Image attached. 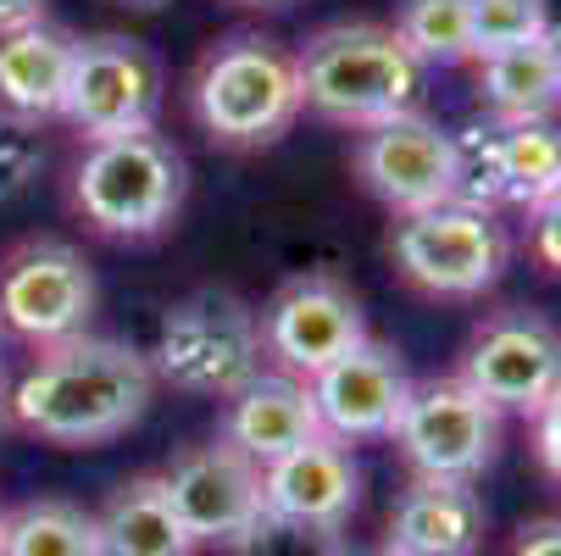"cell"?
I'll return each mask as SVG.
<instances>
[{"label": "cell", "mask_w": 561, "mask_h": 556, "mask_svg": "<svg viewBox=\"0 0 561 556\" xmlns=\"http://www.w3.org/2000/svg\"><path fill=\"white\" fill-rule=\"evenodd\" d=\"M561 184V123H501V190L506 206L528 212Z\"/></svg>", "instance_id": "22"}, {"label": "cell", "mask_w": 561, "mask_h": 556, "mask_svg": "<svg viewBox=\"0 0 561 556\" xmlns=\"http://www.w3.org/2000/svg\"><path fill=\"white\" fill-rule=\"evenodd\" d=\"M478 101L490 106L495 123H545L561 112V67L539 39L506 45L478 56Z\"/></svg>", "instance_id": "20"}, {"label": "cell", "mask_w": 561, "mask_h": 556, "mask_svg": "<svg viewBox=\"0 0 561 556\" xmlns=\"http://www.w3.org/2000/svg\"><path fill=\"white\" fill-rule=\"evenodd\" d=\"M184 195L190 162L156 128L90 139V150L72 168V206L106 240H156L184 212Z\"/></svg>", "instance_id": "4"}, {"label": "cell", "mask_w": 561, "mask_h": 556, "mask_svg": "<svg viewBox=\"0 0 561 556\" xmlns=\"http://www.w3.org/2000/svg\"><path fill=\"white\" fill-rule=\"evenodd\" d=\"M95 529H101V556H195V540L173 512L162 473H139V479L117 485Z\"/></svg>", "instance_id": "19"}, {"label": "cell", "mask_w": 561, "mask_h": 556, "mask_svg": "<svg viewBox=\"0 0 561 556\" xmlns=\"http://www.w3.org/2000/svg\"><path fill=\"white\" fill-rule=\"evenodd\" d=\"M39 123L7 117L0 112V206H12L18 195L34 190V179L45 173V145L34 134Z\"/></svg>", "instance_id": "27"}, {"label": "cell", "mask_w": 561, "mask_h": 556, "mask_svg": "<svg viewBox=\"0 0 561 556\" xmlns=\"http://www.w3.org/2000/svg\"><path fill=\"white\" fill-rule=\"evenodd\" d=\"M0 434H12V384L0 373Z\"/></svg>", "instance_id": "34"}, {"label": "cell", "mask_w": 561, "mask_h": 556, "mask_svg": "<svg viewBox=\"0 0 561 556\" xmlns=\"http://www.w3.org/2000/svg\"><path fill=\"white\" fill-rule=\"evenodd\" d=\"M400 45H407L423 67H461L472 61V23H467V0H394V23Z\"/></svg>", "instance_id": "23"}, {"label": "cell", "mask_w": 561, "mask_h": 556, "mask_svg": "<svg viewBox=\"0 0 561 556\" xmlns=\"http://www.w3.org/2000/svg\"><path fill=\"white\" fill-rule=\"evenodd\" d=\"M534 456H539V467L550 473V479L561 485V389L534 412Z\"/></svg>", "instance_id": "29"}, {"label": "cell", "mask_w": 561, "mask_h": 556, "mask_svg": "<svg viewBox=\"0 0 561 556\" xmlns=\"http://www.w3.org/2000/svg\"><path fill=\"white\" fill-rule=\"evenodd\" d=\"M0 556H101V529L72 501H23L0 523Z\"/></svg>", "instance_id": "21"}, {"label": "cell", "mask_w": 561, "mask_h": 556, "mask_svg": "<svg viewBox=\"0 0 561 556\" xmlns=\"http://www.w3.org/2000/svg\"><path fill=\"white\" fill-rule=\"evenodd\" d=\"M528 251L550 279H561V184L539 206H528Z\"/></svg>", "instance_id": "28"}, {"label": "cell", "mask_w": 561, "mask_h": 556, "mask_svg": "<svg viewBox=\"0 0 561 556\" xmlns=\"http://www.w3.org/2000/svg\"><path fill=\"white\" fill-rule=\"evenodd\" d=\"M101 306L95 268L67 240H23L0 257V334L23 340L34 351L61 345L72 334H90V317Z\"/></svg>", "instance_id": "8"}, {"label": "cell", "mask_w": 561, "mask_h": 556, "mask_svg": "<svg viewBox=\"0 0 561 556\" xmlns=\"http://www.w3.org/2000/svg\"><path fill=\"white\" fill-rule=\"evenodd\" d=\"M456 150V179H450V201L478 206V212H495L506 206L501 190V123H467L461 134H450Z\"/></svg>", "instance_id": "24"}, {"label": "cell", "mask_w": 561, "mask_h": 556, "mask_svg": "<svg viewBox=\"0 0 561 556\" xmlns=\"http://www.w3.org/2000/svg\"><path fill=\"white\" fill-rule=\"evenodd\" d=\"M34 18H45V0H0V29H18Z\"/></svg>", "instance_id": "31"}, {"label": "cell", "mask_w": 561, "mask_h": 556, "mask_svg": "<svg viewBox=\"0 0 561 556\" xmlns=\"http://www.w3.org/2000/svg\"><path fill=\"white\" fill-rule=\"evenodd\" d=\"M306 384H311L317 418H323V434L351 445V440H389L400 407H407L412 373H407V362H400L394 345L367 334L356 351L334 356L323 373H311Z\"/></svg>", "instance_id": "14"}, {"label": "cell", "mask_w": 561, "mask_h": 556, "mask_svg": "<svg viewBox=\"0 0 561 556\" xmlns=\"http://www.w3.org/2000/svg\"><path fill=\"white\" fill-rule=\"evenodd\" d=\"M262 501L278 518L317 523V529H345L362 507V467L340 440H311L278 462L262 467Z\"/></svg>", "instance_id": "15"}, {"label": "cell", "mask_w": 561, "mask_h": 556, "mask_svg": "<svg viewBox=\"0 0 561 556\" xmlns=\"http://www.w3.org/2000/svg\"><path fill=\"white\" fill-rule=\"evenodd\" d=\"M512 556H561V518H539L512 540Z\"/></svg>", "instance_id": "30"}, {"label": "cell", "mask_w": 561, "mask_h": 556, "mask_svg": "<svg viewBox=\"0 0 561 556\" xmlns=\"http://www.w3.org/2000/svg\"><path fill=\"white\" fill-rule=\"evenodd\" d=\"M0 523H7V507H0Z\"/></svg>", "instance_id": "38"}, {"label": "cell", "mask_w": 561, "mask_h": 556, "mask_svg": "<svg viewBox=\"0 0 561 556\" xmlns=\"http://www.w3.org/2000/svg\"><path fill=\"white\" fill-rule=\"evenodd\" d=\"M0 373H7V334H0Z\"/></svg>", "instance_id": "37"}, {"label": "cell", "mask_w": 561, "mask_h": 556, "mask_svg": "<svg viewBox=\"0 0 561 556\" xmlns=\"http://www.w3.org/2000/svg\"><path fill=\"white\" fill-rule=\"evenodd\" d=\"M190 112L211 145H228V150L278 145L306 112L295 50H284L267 34L217 39L190 72Z\"/></svg>", "instance_id": "3"}, {"label": "cell", "mask_w": 561, "mask_h": 556, "mask_svg": "<svg viewBox=\"0 0 561 556\" xmlns=\"http://www.w3.org/2000/svg\"><path fill=\"white\" fill-rule=\"evenodd\" d=\"M156 401V367L128 340L72 334L45 345L34 367L12 384V429L61 445L90 451L128 434Z\"/></svg>", "instance_id": "1"}, {"label": "cell", "mask_w": 561, "mask_h": 556, "mask_svg": "<svg viewBox=\"0 0 561 556\" xmlns=\"http://www.w3.org/2000/svg\"><path fill=\"white\" fill-rule=\"evenodd\" d=\"M351 556H400V551H389V545H373V551H351Z\"/></svg>", "instance_id": "36"}, {"label": "cell", "mask_w": 561, "mask_h": 556, "mask_svg": "<svg viewBox=\"0 0 561 556\" xmlns=\"http://www.w3.org/2000/svg\"><path fill=\"white\" fill-rule=\"evenodd\" d=\"M461 378L495 412L534 418L561 389V324L539 306H501L461 345Z\"/></svg>", "instance_id": "10"}, {"label": "cell", "mask_w": 561, "mask_h": 556, "mask_svg": "<svg viewBox=\"0 0 561 556\" xmlns=\"http://www.w3.org/2000/svg\"><path fill=\"white\" fill-rule=\"evenodd\" d=\"M501 418L506 412H495L461 373L412 378L407 407H400L389 440L400 445V462H407L417 479L478 485L501 456Z\"/></svg>", "instance_id": "7"}, {"label": "cell", "mask_w": 561, "mask_h": 556, "mask_svg": "<svg viewBox=\"0 0 561 556\" xmlns=\"http://www.w3.org/2000/svg\"><path fill=\"white\" fill-rule=\"evenodd\" d=\"M351 168H356L362 190L389 217L439 206V201H450V179H456L450 128H439L428 112H400V117L356 134Z\"/></svg>", "instance_id": "12"}, {"label": "cell", "mask_w": 561, "mask_h": 556, "mask_svg": "<svg viewBox=\"0 0 561 556\" xmlns=\"http://www.w3.org/2000/svg\"><path fill=\"white\" fill-rule=\"evenodd\" d=\"M484 501L456 479H412L389 507L383 545L400 556H478L484 545Z\"/></svg>", "instance_id": "17"}, {"label": "cell", "mask_w": 561, "mask_h": 556, "mask_svg": "<svg viewBox=\"0 0 561 556\" xmlns=\"http://www.w3.org/2000/svg\"><path fill=\"white\" fill-rule=\"evenodd\" d=\"M239 7H262V12H284V7H295V0H239Z\"/></svg>", "instance_id": "35"}, {"label": "cell", "mask_w": 561, "mask_h": 556, "mask_svg": "<svg viewBox=\"0 0 561 556\" xmlns=\"http://www.w3.org/2000/svg\"><path fill=\"white\" fill-rule=\"evenodd\" d=\"M256 324H262V351L278 362V373L295 378L323 373L334 356L367 340V311L356 290L334 273H300L278 284Z\"/></svg>", "instance_id": "11"}, {"label": "cell", "mask_w": 561, "mask_h": 556, "mask_svg": "<svg viewBox=\"0 0 561 556\" xmlns=\"http://www.w3.org/2000/svg\"><path fill=\"white\" fill-rule=\"evenodd\" d=\"M262 324L233 290H195L179 306H168L156 329V384H173L179 395L201 401H228L262 373Z\"/></svg>", "instance_id": "5"}, {"label": "cell", "mask_w": 561, "mask_h": 556, "mask_svg": "<svg viewBox=\"0 0 561 556\" xmlns=\"http://www.w3.org/2000/svg\"><path fill=\"white\" fill-rule=\"evenodd\" d=\"M101 7H117V12H139L145 18V12H162L168 0H101Z\"/></svg>", "instance_id": "32"}, {"label": "cell", "mask_w": 561, "mask_h": 556, "mask_svg": "<svg viewBox=\"0 0 561 556\" xmlns=\"http://www.w3.org/2000/svg\"><path fill=\"white\" fill-rule=\"evenodd\" d=\"M162 485H168L173 512L184 518L195 545H233L267 512V501H262V467L239 445H228L222 434L179 451L173 467L162 473Z\"/></svg>", "instance_id": "13"}, {"label": "cell", "mask_w": 561, "mask_h": 556, "mask_svg": "<svg viewBox=\"0 0 561 556\" xmlns=\"http://www.w3.org/2000/svg\"><path fill=\"white\" fill-rule=\"evenodd\" d=\"M67 67H72V34L34 18L18 29H0V112L45 123L61 112L67 90Z\"/></svg>", "instance_id": "18"}, {"label": "cell", "mask_w": 561, "mask_h": 556, "mask_svg": "<svg viewBox=\"0 0 561 556\" xmlns=\"http://www.w3.org/2000/svg\"><path fill=\"white\" fill-rule=\"evenodd\" d=\"M156 112H162V61L150 56L145 39L128 34L72 39V67L56 117H67L84 139H112L156 128Z\"/></svg>", "instance_id": "9"}, {"label": "cell", "mask_w": 561, "mask_h": 556, "mask_svg": "<svg viewBox=\"0 0 561 556\" xmlns=\"http://www.w3.org/2000/svg\"><path fill=\"white\" fill-rule=\"evenodd\" d=\"M300 106L340 128H373L423 101V61L389 23H329L295 50Z\"/></svg>", "instance_id": "2"}, {"label": "cell", "mask_w": 561, "mask_h": 556, "mask_svg": "<svg viewBox=\"0 0 561 556\" xmlns=\"http://www.w3.org/2000/svg\"><path fill=\"white\" fill-rule=\"evenodd\" d=\"M389 257L417 295L428 300H478L506 273V228L495 212L439 201L423 212H400L389 228Z\"/></svg>", "instance_id": "6"}, {"label": "cell", "mask_w": 561, "mask_h": 556, "mask_svg": "<svg viewBox=\"0 0 561 556\" xmlns=\"http://www.w3.org/2000/svg\"><path fill=\"white\" fill-rule=\"evenodd\" d=\"M545 45H550V56H556V67H561V12L545 18Z\"/></svg>", "instance_id": "33"}, {"label": "cell", "mask_w": 561, "mask_h": 556, "mask_svg": "<svg viewBox=\"0 0 561 556\" xmlns=\"http://www.w3.org/2000/svg\"><path fill=\"white\" fill-rule=\"evenodd\" d=\"M545 18H550V0H467L472 61L490 50H506V45H523V39H539Z\"/></svg>", "instance_id": "26"}, {"label": "cell", "mask_w": 561, "mask_h": 556, "mask_svg": "<svg viewBox=\"0 0 561 556\" xmlns=\"http://www.w3.org/2000/svg\"><path fill=\"white\" fill-rule=\"evenodd\" d=\"M222 440L239 445L256 467L323 440V418H317L311 384L295 373H256L245 389L228 395L222 407Z\"/></svg>", "instance_id": "16"}, {"label": "cell", "mask_w": 561, "mask_h": 556, "mask_svg": "<svg viewBox=\"0 0 561 556\" xmlns=\"http://www.w3.org/2000/svg\"><path fill=\"white\" fill-rule=\"evenodd\" d=\"M228 551L233 556H351V540H345V529H317V523L262 512Z\"/></svg>", "instance_id": "25"}]
</instances>
